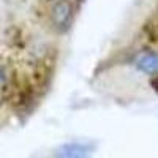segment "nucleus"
Instances as JSON below:
<instances>
[{
    "instance_id": "3",
    "label": "nucleus",
    "mask_w": 158,
    "mask_h": 158,
    "mask_svg": "<svg viewBox=\"0 0 158 158\" xmlns=\"http://www.w3.org/2000/svg\"><path fill=\"white\" fill-rule=\"evenodd\" d=\"M95 150V146L90 142L71 141L59 146L54 152V158H90Z\"/></svg>"
},
{
    "instance_id": "2",
    "label": "nucleus",
    "mask_w": 158,
    "mask_h": 158,
    "mask_svg": "<svg viewBox=\"0 0 158 158\" xmlns=\"http://www.w3.org/2000/svg\"><path fill=\"white\" fill-rule=\"evenodd\" d=\"M130 63L136 73L150 79L158 74V49H152V48L141 49L135 52Z\"/></svg>"
},
{
    "instance_id": "1",
    "label": "nucleus",
    "mask_w": 158,
    "mask_h": 158,
    "mask_svg": "<svg viewBox=\"0 0 158 158\" xmlns=\"http://www.w3.org/2000/svg\"><path fill=\"white\" fill-rule=\"evenodd\" d=\"M77 13L76 0H51L48 5L49 25L57 33H65L71 29Z\"/></svg>"
},
{
    "instance_id": "4",
    "label": "nucleus",
    "mask_w": 158,
    "mask_h": 158,
    "mask_svg": "<svg viewBox=\"0 0 158 158\" xmlns=\"http://www.w3.org/2000/svg\"><path fill=\"white\" fill-rule=\"evenodd\" d=\"M6 81V70L3 65H0V85H3Z\"/></svg>"
},
{
    "instance_id": "5",
    "label": "nucleus",
    "mask_w": 158,
    "mask_h": 158,
    "mask_svg": "<svg viewBox=\"0 0 158 158\" xmlns=\"http://www.w3.org/2000/svg\"><path fill=\"white\" fill-rule=\"evenodd\" d=\"M149 81H150V85H152V89H153V90L156 92V94H158V74H156V76H153V77H150Z\"/></svg>"
}]
</instances>
